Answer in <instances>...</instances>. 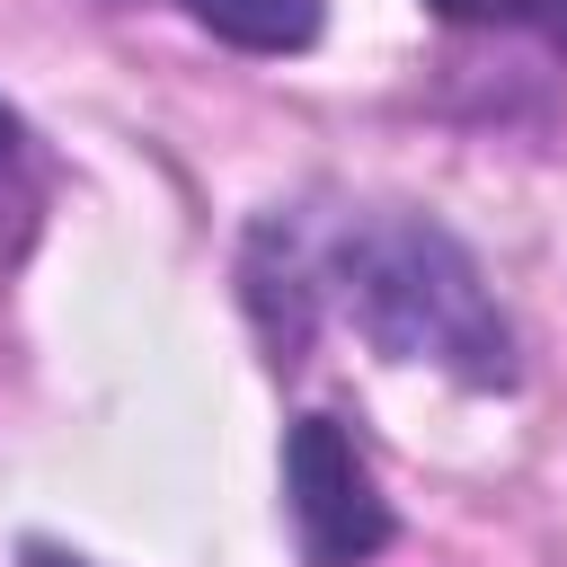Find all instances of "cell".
<instances>
[{"mask_svg": "<svg viewBox=\"0 0 567 567\" xmlns=\"http://www.w3.org/2000/svg\"><path fill=\"white\" fill-rule=\"evenodd\" d=\"M239 301L275 363H301L319 319H346L390 363H434L461 390H514V328L478 257L399 204H354L337 221L266 213L239 248Z\"/></svg>", "mask_w": 567, "mask_h": 567, "instance_id": "obj_1", "label": "cell"}, {"mask_svg": "<svg viewBox=\"0 0 567 567\" xmlns=\"http://www.w3.org/2000/svg\"><path fill=\"white\" fill-rule=\"evenodd\" d=\"M284 496H292V540L301 567H363L390 549V496L372 487V461L337 416H292L284 434Z\"/></svg>", "mask_w": 567, "mask_h": 567, "instance_id": "obj_2", "label": "cell"}, {"mask_svg": "<svg viewBox=\"0 0 567 567\" xmlns=\"http://www.w3.org/2000/svg\"><path fill=\"white\" fill-rule=\"evenodd\" d=\"M177 9L239 53H310L328 27V0H177Z\"/></svg>", "mask_w": 567, "mask_h": 567, "instance_id": "obj_3", "label": "cell"}, {"mask_svg": "<svg viewBox=\"0 0 567 567\" xmlns=\"http://www.w3.org/2000/svg\"><path fill=\"white\" fill-rule=\"evenodd\" d=\"M443 27H523L567 53V0H425Z\"/></svg>", "mask_w": 567, "mask_h": 567, "instance_id": "obj_4", "label": "cell"}, {"mask_svg": "<svg viewBox=\"0 0 567 567\" xmlns=\"http://www.w3.org/2000/svg\"><path fill=\"white\" fill-rule=\"evenodd\" d=\"M18 159H27V124H18V106L0 97V177H9Z\"/></svg>", "mask_w": 567, "mask_h": 567, "instance_id": "obj_5", "label": "cell"}, {"mask_svg": "<svg viewBox=\"0 0 567 567\" xmlns=\"http://www.w3.org/2000/svg\"><path fill=\"white\" fill-rule=\"evenodd\" d=\"M18 567H89V558H80V549H62V540H27V549H18Z\"/></svg>", "mask_w": 567, "mask_h": 567, "instance_id": "obj_6", "label": "cell"}]
</instances>
